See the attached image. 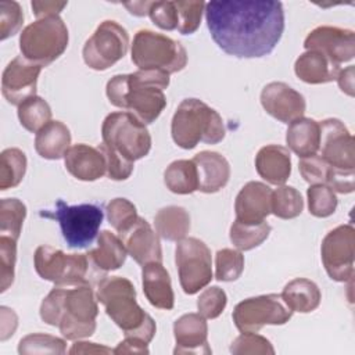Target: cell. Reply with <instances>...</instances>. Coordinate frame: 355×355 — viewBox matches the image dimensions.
Returning a JSON list of instances; mask_svg holds the SVG:
<instances>
[{"label": "cell", "mask_w": 355, "mask_h": 355, "mask_svg": "<svg viewBox=\"0 0 355 355\" xmlns=\"http://www.w3.org/2000/svg\"><path fill=\"white\" fill-rule=\"evenodd\" d=\"M282 298L293 312L308 313L315 311L322 300L319 287L309 279L297 277L288 282L283 291Z\"/></svg>", "instance_id": "cell-30"}, {"label": "cell", "mask_w": 355, "mask_h": 355, "mask_svg": "<svg viewBox=\"0 0 355 355\" xmlns=\"http://www.w3.org/2000/svg\"><path fill=\"white\" fill-rule=\"evenodd\" d=\"M263 110L279 122L288 123L301 118L306 103L304 96L284 82H270L261 92Z\"/></svg>", "instance_id": "cell-18"}, {"label": "cell", "mask_w": 355, "mask_h": 355, "mask_svg": "<svg viewBox=\"0 0 355 355\" xmlns=\"http://www.w3.org/2000/svg\"><path fill=\"white\" fill-rule=\"evenodd\" d=\"M304 47L319 51L334 64L341 65L355 55V35L351 29L322 25L308 33Z\"/></svg>", "instance_id": "cell-16"}, {"label": "cell", "mask_w": 355, "mask_h": 355, "mask_svg": "<svg viewBox=\"0 0 355 355\" xmlns=\"http://www.w3.org/2000/svg\"><path fill=\"white\" fill-rule=\"evenodd\" d=\"M304 208V200L300 191L291 186H279L272 191L270 209L272 214L280 219L297 218Z\"/></svg>", "instance_id": "cell-36"}, {"label": "cell", "mask_w": 355, "mask_h": 355, "mask_svg": "<svg viewBox=\"0 0 355 355\" xmlns=\"http://www.w3.org/2000/svg\"><path fill=\"white\" fill-rule=\"evenodd\" d=\"M153 1H135V3H125L123 6L129 10L130 14L136 17H143L148 15V10Z\"/></svg>", "instance_id": "cell-56"}, {"label": "cell", "mask_w": 355, "mask_h": 355, "mask_svg": "<svg viewBox=\"0 0 355 355\" xmlns=\"http://www.w3.org/2000/svg\"><path fill=\"white\" fill-rule=\"evenodd\" d=\"M323 266L331 280L348 282L354 276L355 229L352 225H340L330 230L320 247Z\"/></svg>", "instance_id": "cell-14"}, {"label": "cell", "mask_w": 355, "mask_h": 355, "mask_svg": "<svg viewBox=\"0 0 355 355\" xmlns=\"http://www.w3.org/2000/svg\"><path fill=\"white\" fill-rule=\"evenodd\" d=\"M168 85V73L139 69L133 73L112 76L105 93L112 105L128 110L146 125L154 122L166 107L162 90Z\"/></svg>", "instance_id": "cell-3"}, {"label": "cell", "mask_w": 355, "mask_h": 355, "mask_svg": "<svg viewBox=\"0 0 355 355\" xmlns=\"http://www.w3.org/2000/svg\"><path fill=\"white\" fill-rule=\"evenodd\" d=\"M26 172V155L19 148H6L0 154V190L18 186Z\"/></svg>", "instance_id": "cell-33"}, {"label": "cell", "mask_w": 355, "mask_h": 355, "mask_svg": "<svg viewBox=\"0 0 355 355\" xmlns=\"http://www.w3.org/2000/svg\"><path fill=\"white\" fill-rule=\"evenodd\" d=\"M233 322L241 333H257L266 324H284L293 311L286 305L280 294H266L243 300L234 306Z\"/></svg>", "instance_id": "cell-13"}, {"label": "cell", "mask_w": 355, "mask_h": 355, "mask_svg": "<svg viewBox=\"0 0 355 355\" xmlns=\"http://www.w3.org/2000/svg\"><path fill=\"white\" fill-rule=\"evenodd\" d=\"M68 28L58 17L39 18L25 26L19 35L22 55L42 67L50 65L68 47Z\"/></svg>", "instance_id": "cell-7"}, {"label": "cell", "mask_w": 355, "mask_h": 355, "mask_svg": "<svg viewBox=\"0 0 355 355\" xmlns=\"http://www.w3.org/2000/svg\"><path fill=\"white\" fill-rule=\"evenodd\" d=\"M178 8V31L182 35L194 33L200 24L202 12L205 11V4L200 1H175Z\"/></svg>", "instance_id": "cell-42"}, {"label": "cell", "mask_w": 355, "mask_h": 355, "mask_svg": "<svg viewBox=\"0 0 355 355\" xmlns=\"http://www.w3.org/2000/svg\"><path fill=\"white\" fill-rule=\"evenodd\" d=\"M103 143L135 162L150 153L151 136L146 125L129 111H116L105 116L101 125Z\"/></svg>", "instance_id": "cell-9"}, {"label": "cell", "mask_w": 355, "mask_h": 355, "mask_svg": "<svg viewBox=\"0 0 355 355\" xmlns=\"http://www.w3.org/2000/svg\"><path fill=\"white\" fill-rule=\"evenodd\" d=\"M24 24V12L19 3L4 0L0 3V39L14 36Z\"/></svg>", "instance_id": "cell-46"}, {"label": "cell", "mask_w": 355, "mask_h": 355, "mask_svg": "<svg viewBox=\"0 0 355 355\" xmlns=\"http://www.w3.org/2000/svg\"><path fill=\"white\" fill-rule=\"evenodd\" d=\"M71 147V132L61 121H50L35 137V150L44 159H60Z\"/></svg>", "instance_id": "cell-29"}, {"label": "cell", "mask_w": 355, "mask_h": 355, "mask_svg": "<svg viewBox=\"0 0 355 355\" xmlns=\"http://www.w3.org/2000/svg\"><path fill=\"white\" fill-rule=\"evenodd\" d=\"M132 62L140 71H158L168 75L182 71L187 51L176 40L150 29H140L132 43Z\"/></svg>", "instance_id": "cell-6"}, {"label": "cell", "mask_w": 355, "mask_h": 355, "mask_svg": "<svg viewBox=\"0 0 355 355\" xmlns=\"http://www.w3.org/2000/svg\"><path fill=\"white\" fill-rule=\"evenodd\" d=\"M165 186L175 194H191L198 190V175L193 159H178L164 172Z\"/></svg>", "instance_id": "cell-32"}, {"label": "cell", "mask_w": 355, "mask_h": 355, "mask_svg": "<svg viewBox=\"0 0 355 355\" xmlns=\"http://www.w3.org/2000/svg\"><path fill=\"white\" fill-rule=\"evenodd\" d=\"M121 239L128 254L139 265L144 266L150 262H162L159 237L146 219L139 216L136 223L126 233L121 234Z\"/></svg>", "instance_id": "cell-20"}, {"label": "cell", "mask_w": 355, "mask_h": 355, "mask_svg": "<svg viewBox=\"0 0 355 355\" xmlns=\"http://www.w3.org/2000/svg\"><path fill=\"white\" fill-rule=\"evenodd\" d=\"M97 301L89 283L78 286H54L40 305V318L57 326L67 340L90 337L96 331Z\"/></svg>", "instance_id": "cell-2"}, {"label": "cell", "mask_w": 355, "mask_h": 355, "mask_svg": "<svg viewBox=\"0 0 355 355\" xmlns=\"http://www.w3.org/2000/svg\"><path fill=\"white\" fill-rule=\"evenodd\" d=\"M107 219L110 225L119 233H126L137 220V211L133 202L126 198H114L107 204L105 208Z\"/></svg>", "instance_id": "cell-39"}, {"label": "cell", "mask_w": 355, "mask_h": 355, "mask_svg": "<svg viewBox=\"0 0 355 355\" xmlns=\"http://www.w3.org/2000/svg\"><path fill=\"white\" fill-rule=\"evenodd\" d=\"M143 291L148 302L158 309H172L175 295L172 290L171 276L162 266V262H150L143 266Z\"/></svg>", "instance_id": "cell-24"}, {"label": "cell", "mask_w": 355, "mask_h": 355, "mask_svg": "<svg viewBox=\"0 0 355 355\" xmlns=\"http://www.w3.org/2000/svg\"><path fill=\"white\" fill-rule=\"evenodd\" d=\"M157 233L168 241H180L190 230V215L183 207L168 205L154 216Z\"/></svg>", "instance_id": "cell-31"}, {"label": "cell", "mask_w": 355, "mask_h": 355, "mask_svg": "<svg viewBox=\"0 0 355 355\" xmlns=\"http://www.w3.org/2000/svg\"><path fill=\"white\" fill-rule=\"evenodd\" d=\"M129 35L115 21H103L86 40L82 55L85 64L94 71H105L125 57Z\"/></svg>", "instance_id": "cell-12"}, {"label": "cell", "mask_w": 355, "mask_h": 355, "mask_svg": "<svg viewBox=\"0 0 355 355\" xmlns=\"http://www.w3.org/2000/svg\"><path fill=\"white\" fill-rule=\"evenodd\" d=\"M294 72L305 83L320 85L336 80L340 73V65L319 51L306 50L295 60Z\"/></svg>", "instance_id": "cell-26"}, {"label": "cell", "mask_w": 355, "mask_h": 355, "mask_svg": "<svg viewBox=\"0 0 355 355\" xmlns=\"http://www.w3.org/2000/svg\"><path fill=\"white\" fill-rule=\"evenodd\" d=\"M171 133L173 141L184 150L194 148L200 141L216 144L225 139L222 116L198 98H184L176 108Z\"/></svg>", "instance_id": "cell-5"}, {"label": "cell", "mask_w": 355, "mask_h": 355, "mask_svg": "<svg viewBox=\"0 0 355 355\" xmlns=\"http://www.w3.org/2000/svg\"><path fill=\"white\" fill-rule=\"evenodd\" d=\"M340 89L348 96H354V67L349 65L347 69L340 71L337 76Z\"/></svg>", "instance_id": "cell-55"}, {"label": "cell", "mask_w": 355, "mask_h": 355, "mask_svg": "<svg viewBox=\"0 0 355 355\" xmlns=\"http://www.w3.org/2000/svg\"><path fill=\"white\" fill-rule=\"evenodd\" d=\"M107 162V176L112 180H126L132 172H133V162L123 158L122 155H119L118 153H115L114 150H111L110 147H107L104 143H101L97 147Z\"/></svg>", "instance_id": "cell-48"}, {"label": "cell", "mask_w": 355, "mask_h": 355, "mask_svg": "<svg viewBox=\"0 0 355 355\" xmlns=\"http://www.w3.org/2000/svg\"><path fill=\"white\" fill-rule=\"evenodd\" d=\"M193 162L198 175V190L202 193H216L223 189L230 178L227 159L216 151H201L194 155Z\"/></svg>", "instance_id": "cell-23"}, {"label": "cell", "mask_w": 355, "mask_h": 355, "mask_svg": "<svg viewBox=\"0 0 355 355\" xmlns=\"http://www.w3.org/2000/svg\"><path fill=\"white\" fill-rule=\"evenodd\" d=\"M17 261V240L8 236H0V291L4 293L14 282V269Z\"/></svg>", "instance_id": "cell-43"}, {"label": "cell", "mask_w": 355, "mask_h": 355, "mask_svg": "<svg viewBox=\"0 0 355 355\" xmlns=\"http://www.w3.org/2000/svg\"><path fill=\"white\" fill-rule=\"evenodd\" d=\"M226 304H227L226 293L218 286L205 288L197 300L198 313L202 315L205 319L218 318L226 308Z\"/></svg>", "instance_id": "cell-45"}, {"label": "cell", "mask_w": 355, "mask_h": 355, "mask_svg": "<svg viewBox=\"0 0 355 355\" xmlns=\"http://www.w3.org/2000/svg\"><path fill=\"white\" fill-rule=\"evenodd\" d=\"M272 190L262 182H248L239 191L234 201L236 220L243 223H261L272 214Z\"/></svg>", "instance_id": "cell-19"}, {"label": "cell", "mask_w": 355, "mask_h": 355, "mask_svg": "<svg viewBox=\"0 0 355 355\" xmlns=\"http://www.w3.org/2000/svg\"><path fill=\"white\" fill-rule=\"evenodd\" d=\"M309 214L316 218H327L337 208L336 193L327 184H312L306 190Z\"/></svg>", "instance_id": "cell-40"}, {"label": "cell", "mask_w": 355, "mask_h": 355, "mask_svg": "<svg viewBox=\"0 0 355 355\" xmlns=\"http://www.w3.org/2000/svg\"><path fill=\"white\" fill-rule=\"evenodd\" d=\"M114 349L98 345L96 343H87V341H78L72 345L69 349V354H111Z\"/></svg>", "instance_id": "cell-54"}, {"label": "cell", "mask_w": 355, "mask_h": 355, "mask_svg": "<svg viewBox=\"0 0 355 355\" xmlns=\"http://www.w3.org/2000/svg\"><path fill=\"white\" fill-rule=\"evenodd\" d=\"M67 171L76 179L93 182L107 173V162L103 153L97 147L87 144H75L68 148L64 155Z\"/></svg>", "instance_id": "cell-22"}, {"label": "cell", "mask_w": 355, "mask_h": 355, "mask_svg": "<svg viewBox=\"0 0 355 355\" xmlns=\"http://www.w3.org/2000/svg\"><path fill=\"white\" fill-rule=\"evenodd\" d=\"M298 169L305 182L311 184H326L331 166L318 154L300 159Z\"/></svg>", "instance_id": "cell-47"}, {"label": "cell", "mask_w": 355, "mask_h": 355, "mask_svg": "<svg viewBox=\"0 0 355 355\" xmlns=\"http://www.w3.org/2000/svg\"><path fill=\"white\" fill-rule=\"evenodd\" d=\"M204 12L214 42L237 58L270 54L284 32L283 4L276 0H214Z\"/></svg>", "instance_id": "cell-1"}, {"label": "cell", "mask_w": 355, "mask_h": 355, "mask_svg": "<svg viewBox=\"0 0 355 355\" xmlns=\"http://www.w3.org/2000/svg\"><path fill=\"white\" fill-rule=\"evenodd\" d=\"M244 270V255L239 250L222 248L215 255V277L219 282H234Z\"/></svg>", "instance_id": "cell-38"}, {"label": "cell", "mask_w": 355, "mask_h": 355, "mask_svg": "<svg viewBox=\"0 0 355 355\" xmlns=\"http://www.w3.org/2000/svg\"><path fill=\"white\" fill-rule=\"evenodd\" d=\"M255 169L268 183L276 186L284 184L291 173L290 151L279 144L262 147L255 157Z\"/></svg>", "instance_id": "cell-25"}, {"label": "cell", "mask_w": 355, "mask_h": 355, "mask_svg": "<svg viewBox=\"0 0 355 355\" xmlns=\"http://www.w3.org/2000/svg\"><path fill=\"white\" fill-rule=\"evenodd\" d=\"M319 122L305 116L290 122L286 132V143L288 148L300 158L316 154L319 151Z\"/></svg>", "instance_id": "cell-28"}, {"label": "cell", "mask_w": 355, "mask_h": 355, "mask_svg": "<svg viewBox=\"0 0 355 355\" xmlns=\"http://www.w3.org/2000/svg\"><path fill=\"white\" fill-rule=\"evenodd\" d=\"M173 334L176 341L175 354H211L208 347V324L200 313L182 315L173 323Z\"/></svg>", "instance_id": "cell-21"}, {"label": "cell", "mask_w": 355, "mask_h": 355, "mask_svg": "<svg viewBox=\"0 0 355 355\" xmlns=\"http://www.w3.org/2000/svg\"><path fill=\"white\" fill-rule=\"evenodd\" d=\"M175 262L180 286L189 295L198 293L214 279L211 251L200 239L184 237L180 240L176 245Z\"/></svg>", "instance_id": "cell-11"}, {"label": "cell", "mask_w": 355, "mask_h": 355, "mask_svg": "<svg viewBox=\"0 0 355 355\" xmlns=\"http://www.w3.org/2000/svg\"><path fill=\"white\" fill-rule=\"evenodd\" d=\"M320 157L333 168L355 171L354 137L347 126L336 118L319 122Z\"/></svg>", "instance_id": "cell-15"}, {"label": "cell", "mask_w": 355, "mask_h": 355, "mask_svg": "<svg viewBox=\"0 0 355 355\" xmlns=\"http://www.w3.org/2000/svg\"><path fill=\"white\" fill-rule=\"evenodd\" d=\"M147 345V343L139 338L125 337V340L116 345L114 354H148Z\"/></svg>", "instance_id": "cell-52"}, {"label": "cell", "mask_w": 355, "mask_h": 355, "mask_svg": "<svg viewBox=\"0 0 355 355\" xmlns=\"http://www.w3.org/2000/svg\"><path fill=\"white\" fill-rule=\"evenodd\" d=\"M86 255L98 270L108 272L116 270L125 263L128 251L121 237L110 230H103L97 237V247Z\"/></svg>", "instance_id": "cell-27"}, {"label": "cell", "mask_w": 355, "mask_h": 355, "mask_svg": "<svg viewBox=\"0 0 355 355\" xmlns=\"http://www.w3.org/2000/svg\"><path fill=\"white\" fill-rule=\"evenodd\" d=\"M36 273L54 286H78L89 283V257L86 254H65L51 245H39L33 255Z\"/></svg>", "instance_id": "cell-10"}, {"label": "cell", "mask_w": 355, "mask_h": 355, "mask_svg": "<svg viewBox=\"0 0 355 355\" xmlns=\"http://www.w3.org/2000/svg\"><path fill=\"white\" fill-rule=\"evenodd\" d=\"M270 226L263 220L261 223H243L234 220L230 226V241L240 251H248L261 245L269 236Z\"/></svg>", "instance_id": "cell-34"}, {"label": "cell", "mask_w": 355, "mask_h": 355, "mask_svg": "<svg viewBox=\"0 0 355 355\" xmlns=\"http://www.w3.org/2000/svg\"><path fill=\"white\" fill-rule=\"evenodd\" d=\"M230 352L234 355H273L275 348L263 336L247 331L232 343Z\"/></svg>", "instance_id": "cell-44"}, {"label": "cell", "mask_w": 355, "mask_h": 355, "mask_svg": "<svg viewBox=\"0 0 355 355\" xmlns=\"http://www.w3.org/2000/svg\"><path fill=\"white\" fill-rule=\"evenodd\" d=\"M18 352L24 355L32 354H65V341L62 338L33 333L25 336L18 345Z\"/></svg>", "instance_id": "cell-41"}, {"label": "cell", "mask_w": 355, "mask_h": 355, "mask_svg": "<svg viewBox=\"0 0 355 355\" xmlns=\"http://www.w3.org/2000/svg\"><path fill=\"white\" fill-rule=\"evenodd\" d=\"M18 119L26 130L37 133L51 121V108L44 98L33 96L18 105Z\"/></svg>", "instance_id": "cell-35"}, {"label": "cell", "mask_w": 355, "mask_h": 355, "mask_svg": "<svg viewBox=\"0 0 355 355\" xmlns=\"http://www.w3.org/2000/svg\"><path fill=\"white\" fill-rule=\"evenodd\" d=\"M26 216V207L18 198H3L0 201V233L18 240Z\"/></svg>", "instance_id": "cell-37"}, {"label": "cell", "mask_w": 355, "mask_h": 355, "mask_svg": "<svg viewBox=\"0 0 355 355\" xmlns=\"http://www.w3.org/2000/svg\"><path fill=\"white\" fill-rule=\"evenodd\" d=\"M40 215L58 222L69 248H86L90 245L97 237L104 219V211L98 204L68 205L62 200H57L53 211H42Z\"/></svg>", "instance_id": "cell-8"}, {"label": "cell", "mask_w": 355, "mask_h": 355, "mask_svg": "<svg viewBox=\"0 0 355 355\" xmlns=\"http://www.w3.org/2000/svg\"><path fill=\"white\" fill-rule=\"evenodd\" d=\"M17 315L12 309L7 306H1V334L0 340L6 341L8 337H11L17 329Z\"/></svg>", "instance_id": "cell-53"}, {"label": "cell", "mask_w": 355, "mask_h": 355, "mask_svg": "<svg viewBox=\"0 0 355 355\" xmlns=\"http://www.w3.org/2000/svg\"><path fill=\"white\" fill-rule=\"evenodd\" d=\"M42 68V65L26 60L24 55H17L11 60L1 75L4 98L12 105H19L29 97L36 96L37 78Z\"/></svg>", "instance_id": "cell-17"}, {"label": "cell", "mask_w": 355, "mask_h": 355, "mask_svg": "<svg viewBox=\"0 0 355 355\" xmlns=\"http://www.w3.org/2000/svg\"><path fill=\"white\" fill-rule=\"evenodd\" d=\"M354 180H355V171H343L331 166L326 184L334 193L337 191L341 194H348L354 191V187H355Z\"/></svg>", "instance_id": "cell-50"}, {"label": "cell", "mask_w": 355, "mask_h": 355, "mask_svg": "<svg viewBox=\"0 0 355 355\" xmlns=\"http://www.w3.org/2000/svg\"><path fill=\"white\" fill-rule=\"evenodd\" d=\"M148 15L153 24L164 31L178 29V8L175 1H153Z\"/></svg>", "instance_id": "cell-49"}, {"label": "cell", "mask_w": 355, "mask_h": 355, "mask_svg": "<svg viewBox=\"0 0 355 355\" xmlns=\"http://www.w3.org/2000/svg\"><path fill=\"white\" fill-rule=\"evenodd\" d=\"M97 301L104 305L111 320L123 330L125 337L150 343L155 334V322L136 301V290L126 277L111 276L98 283Z\"/></svg>", "instance_id": "cell-4"}, {"label": "cell", "mask_w": 355, "mask_h": 355, "mask_svg": "<svg viewBox=\"0 0 355 355\" xmlns=\"http://www.w3.org/2000/svg\"><path fill=\"white\" fill-rule=\"evenodd\" d=\"M67 1H32V10L33 14L39 18L46 17H54L58 15L64 7H67Z\"/></svg>", "instance_id": "cell-51"}]
</instances>
